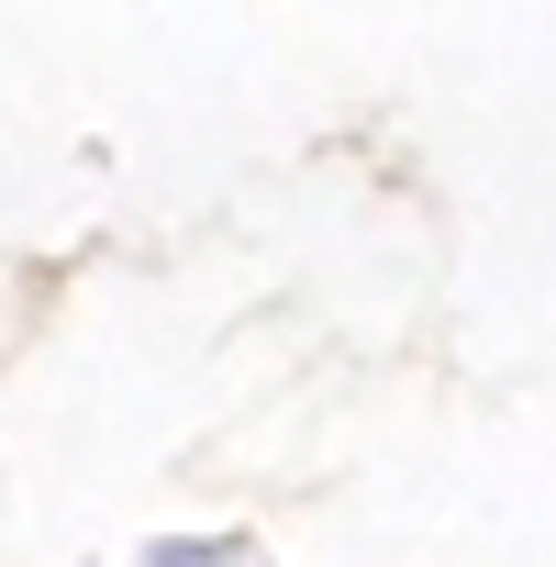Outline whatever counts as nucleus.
Wrapping results in <instances>:
<instances>
[{
	"instance_id": "obj_1",
	"label": "nucleus",
	"mask_w": 556,
	"mask_h": 567,
	"mask_svg": "<svg viewBox=\"0 0 556 567\" xmlns=\"http://www.w3.org/2000/svg\"><path fill=\"white\" fill-rule=\"evenodd\" d=\"M167 567H200V556H167Z\"/></svg>"
}]
</instances>
